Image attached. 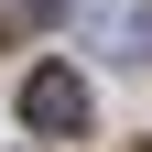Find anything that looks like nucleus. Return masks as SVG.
<instances>
[{
    "label": "nucleus",
    "mask_w": 152,
    "mask_h": 152,
    "mask_svg": "<svg viewBox=\"0 0 152 152\" xmlns=\"http://www.w3.org/2000/svg\"><path fill=\"white\" fill-rule=\"evenodd\" d=\"M76 22H98V33H109L120 54H130V44H152V22H141V0H76Z\"/></svg>",
    "instance_id": "2"
},
{
    "label": "nucleus",
    "mask_w": 152,
    "mask_h": 152,
    "mask_svg": "<svg viewBox=\"0 0 152 152\" xmlns=\"http://www.w3.org/2000/svg\"><path fill=\"white\" fill-rule=\"evenodd\" d=\"M22 120L44 130V141H76V130H87V76L76 65H33L22 76Z\"/></svg>",
    "instance_id": "1"
}]
</instances>
